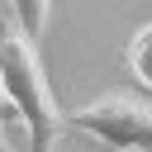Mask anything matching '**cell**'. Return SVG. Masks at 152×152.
<instances>
[{"mask_svg": "<svg viewBox=\"0 0 152 152\" xmlns=\"http://www.w3.org/2000/svg\"><path fill=\"white\" fill-rule=\"evenodd\" d=\"M0 86H5V100L28 133V152H52L57 133L66 128V114L57 109V95L48 86L43 57H38V43L19 28L10 0L0 5Z\"/></svg>", "mask_w": 152, "mask_h": 152, "instance_id": "obj_1", "label": "cell"}, {"mask_svg": "<svg viewBox=\"0 0 152 152\" xmlns=\"http://www.w3.org/2000/svg\"><path fill=\"white\" fill-rule=\"evenodd\" d=\"M66 128H81L114 152H152V100L128 95V90H109V95L71 109Z\"/></svg>", "mask_w": 152, "mask_h": 152, "instance_id": "obj_2", "label": "cell"}, {"mask_svg": "<svg viewBox=\"0 0 152 152\" xmlns=\"http://www.w3.org/2000/svg\"><path fill=\"white\" fill-rule=\"evenodd\" d=\"M124 62H128L133 81H138L142 90H152V24H138V28H133V38H128V48H124Z\"/></svg>", "mask_w": 152, "mask_h": 152, "instance_id": "obj_3", "label": "cell"}, {"mask_svg": "<svg viewBox=\"0 0 152 152\" xmlns=\"http://www.w3.org/2000/svg\"><path fill=\"white\" fill-rule=\"evenodd\" d=\"M10 10H14V19H19V28H24L28 38H38V33L48 28V10H52V0H10Z\"/></svg>", "mask_w": 152, "mask_h": 152, "instance_id": "obj_4", "label": "cell"}, {"mask_svg": "<svg viewBox=\"0 0 152 152\" xmlns=\"http://www.w3.org/2000/svg\"><path fill=\"white\" fill-rule=\"evenodd\" d=\"M5 119H19V114L10 109V100H5V86H0V128H5ZM0 152H10V147H5V133H0Z\"/></svg>", "mask_w": 152, "mask_h": 152, "instance_id": "obj_5", "label": "cell"}]
</instances>
